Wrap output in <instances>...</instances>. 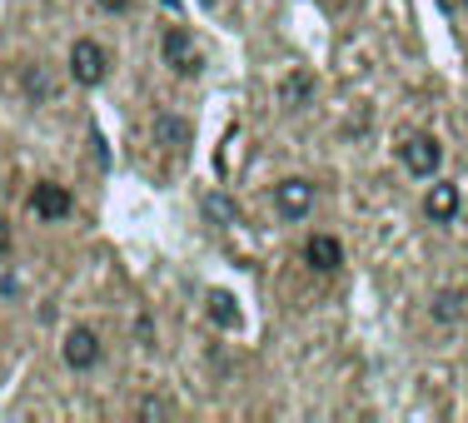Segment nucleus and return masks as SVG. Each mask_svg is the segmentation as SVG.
I'll list each match as a JSON object with an SVG mask.
<instances>
[{
  "label": "nucleus",
  "instance_id": "nucleus-1",
  "mask_svg": "<svg viewBox=\"0 0 468 423\" xmlns=\"http://www.w3.org/2000/svg\"><path fill=\"white\" fill-rule=\"evenodd\" d=\"M105 76H110V55H105V45L76 40V45H70V80L76 85H100Z\"/></svg>",
  "mask_w": 468,
  "mask_h": 423
},
{
  "label": "nucleus",
  "instance_id": "nucleus-2",
  "mask_svg": "<svg viewBox=\"0 0 468 423\" xmlns=\"http://www.w3.org/2000/svg\"><path fill=\"white\" fill-rule=\"evenodd\" d=\"M399 155H403V169L419 175V179H433V175H439V165H443V145L433 140V135H409Z\"/></svg>",
  "mask_w": 468,
  "mask_h": 423
},
{
  "label": "nucleus",
  "instance_id": "nucleus-3",
  "mask_svg": "<svg viewBox=\"0 0 468 423\" xmlns=\"http://www.w3.org/2000/svg\"><path fill=\"white\" fill-rule=\"evenodd\" d=\"M274 205H280L284 219H304L314 209V185L310 179H284V185H274Z\"/></svg>",
  "mask_w": 468,
  "mask_h": 423
},
{
  "label": "nucleus",
  "instance_id": "nucleus-4",
  "mask_svg": "<svg viewBox=\"0 0 468 423\" xmlns=\"http://www.w3.org/2000/svg\"><path fill=\"white\" fill-rule=\"evenodd\" d=\"M159 50H165V65L175 70V76H195V70H199V55H195V45H189V35H185L179 25L165 30Z\"/></svg>",
  "mask_w": 468,
  "mask_h": 423
},
{
  "label": "nucleus",
  "instance_id": "nucleus-5",
  "mask_svg": "<svg viewBox=\"0 0 468 423\" xmlns=\"http://www.w3.org/2000/svg\"><path fill=\"white\" fill-rule=\"evenodd\" d=\"M60 354H66V364H70V368H80V374H85V368L100 364V334H95V329H70V334H66V348H60Z\"/></svg>",
  "mask_w": 468,
  "mask_h": 423
},
{
  "label": "nucleus",
  "instance_id": "nucleus-6",
  "mask_svg": "<svg viewBox=\"0 0 468 423\" xmlns=\"http://www.w3.org/2000/svg\"><path fill=\"white\" fill-rule=\"evenodd\" d=\"M30 209H36L40 219H66L70 215V189L66 185H36V195H30Z\"/></svg>",
  "mask_w": 468,
  "mask_h": 423
},
{
  "label": "nucleus",
  "instance_id": "nucleus-7",
  "mask_svg": "<svg viewBox=\"0 0 468 423\" xmlns=\"http://www.w3.org/2000/svg\"><path fill=\"white\" fill-rule=\"evenodd\" d=\"M304 259H310L319 274H334L339 264H344V245H339L334 235H314L310 245H304Z\"/></svg>",
  "mask_w": 468,
  "mask_h": 423
},
{
  "label": "nucleus",
  "instance_id": "nucleus-8",
  "mask_svg": "<svg viewBox=\"0 0 468 423\" xmlns=\"http://www.w3.org/2000/svg\"><path fill=\"white\" fill-rule=\"evenodd\" d=\"M423 215H429L433 225H449V219L459 215V185H433L429 199H423Z\"/></svg>",
  "mask_w": 468,
  "mask_h": 423
},
{
  "label": "nucleus",
  "instance_id": "nucleus-9",
  "mask_svg": "<svg viewBox=\"0 0 468 423\" xmlns=\"http://www.w3.org/2000/svg\"><path fill=\"white\" fill-rule=\"evenodd\" d=\"M155 140L169 145V150H185V145L195 140V130H189L179 115H155Z\"/></svg>",
  "mask_w": 468,
  "mask_h": 423
},
{
  "label": "nucleus",
  "instance_id": "nucleus-10",
  "mask_svg": "<svg viewBox=\"0 0 468 423\" xmlns=\"http://www.w3.org/2000/svg\"><path fill=\"white\" fill-rule=\"evenodd\" d=\"M205 309H209V319H215L219 329H234V324H239V304H234V294H225V289H209Z\"/></svg>",
  "mask_w": 468,
  "mask_h": 423
},
{
  "label": "nucleus",
  "instance_id": "nucleus-11",
  "mask_svg": "<svg viewBox=\"0 0 468 423\" xmlns=\"http://www.w3.org/2000/svg\"><path fill=\"white\" fill-rule=\"evenodd\" d=\"M433 319H439V324L463 319V289H443V294H433Z\"/></svg>",
  "mask_w": 468,
  "mask_h": 423
},
{
  "label": "nucleus",
  "instance_id": "nucleus-12",
  "mask_svg": "<svg viewBox=\"0 0 468 423\" xmlns=\"http://www.w3.org/2000/svg\"><path fill=\"white\" fill-rule=\"evenodd\" d=\"M314 95V76H304V70H294L290 80H284V105H304Z\"/></svg>",
  "mask_w": 468,
  "mask_h": 423
},
{
  "label": "nucleus",
  "instance_id": "nucleus-13",
  "mask_svg": "<svg viewBox=\"0 0 468 423\" xmlns=\"http://www.w3.org/2000/svg\"><path fill=\"white\" fill-rule=\"evenodd\" d=\"M205 215L215 219V225H239V209H234L225 195H209V199H205Z\"/></svg>",
  "mask_w": 468,
  "mask_h": 423
},
{
  "label": "nucleus",
  "instance_id": "nucleus-14",
  "mask_svg": "<svg viewBox=\"0 0 468 423\" xmlns=\"http://www.w3.org/2000/svg\"><path fill=\"white\" fill-rule=\"evenodd\" d=\"M25 90L36 95V100H50V95H56V80H50L46 70L36 65V70H30V76H25Z\"/></svg>",
  "mask_w": 468,
  "mask_h": 423
},
{
  "label": "nucleus",
  "instance_id": "nucleus-15",
  "mask_svg": "<svg viewBox=\"0 0 468 423\" xmlns=\"http://www.w3.org/2000/svg\"><path fill=\"white\" fill-rule=\"evenodd\" d=\"M165 414H169L165 398H140V418H165Z\"/></svg>",
  "mask_w": 468,
  "mask_h": 423
},
{
  "label": "nucleus",
  "instance_id": "nucleus-16",
  "mask_svg": "<svg viewBox=\"0 0 468 423\" xmlns=\"http://www.w3.org/2000/svg\"><path fill=\"white\" fill-rule=\"evenodd\" d=\"M95 5H100V10H125L130 0H95Z\"/></svg>",
  "mask_w": 468,
  "mask_h": 423
},
{
  "label": "nucleus",
  "instance_id": "nucleus-17",
  "mask_svg": "<svg viewBox=\"0 0 468 423\" xmlns=\"http://www.w3.org/2000/svg\"><path fill=\"white\" fill-rule=\"evenodd\" d=\"M5 249H10V225L0 219V254H5Z\"/></svg>",
  "mask_w": 468,
  "mask_h": 423
},
{
  "label": "nucleus",
  "instance_id": "nucleus-18",
  "mask_svg": "<svg viewBox=\"0 0 468 423\" xmlns=\"http://www.w3.org/2000/svg\"><path fill=\"white\" fill-rule=\"evenodd\" d=\"M329 5H344V0H329Z\"/></svg>",
  "mask_w": 468,
  "mask_h": 423
},
{
  "label": "nucleus",
  "instance_id": "nucleus-19",
  "mask_svg": "<svg viewBox=\"0 0 468 423\" xmlns=\"http://www.w3.org/2000/svg\"><path fill=\"white\" fill-rule=\"evenodd\" d=\"M463 5H468V0H463Z\"/></svg>",
  "mask_w": 468,
  "mask_h": 423
}]
</instances>
